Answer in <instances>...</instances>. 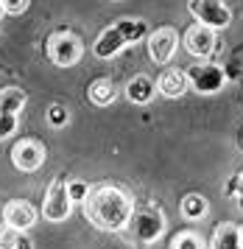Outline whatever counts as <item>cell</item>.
<instances>
[{
	"instance_id": "9a60e30c",
	"label": "cell",
	"mask_w": 243,
	"mask_h": 249,
	"mask_svg": "<svg viewBox=\"0 0 243 249\" xmlns=\"http://www.w3.org/2000/svg\"><path fill=\"white\" fill-rule=\"evenodd\" d=\"M115 95H118V87L112 79H95L89 84V101L98 107H109L115 101Z\"/></svg>"
},
{
	"instance_id": "7a4b0ae2",
	"label": "cell",
	"mask_w": 243,
	"mask_h": 249,
	"mask_svg": "<svg viewBox=\"0 0 243 249\" xmlns=\"http://www.w3.org/2000/svg\"><path fill=\"white\" fill-rule=\"evenodd\" d=\"M143 34H145L143 20H121V23H115L112 28H106V31L101 34V39L95 42V56H101V59L115 56V53H121L129 42H137Z\"/></svg>"
},
{
	"instance_id": "ac0fdd59",
	"label": "cell",
	"mask_w": 243,
	"mask_h": 249,
	"mask_svg": "<svg viewBox=\"0 0 243 249\" xmlns=\"http://www.w3.org/2000/svg\"><path fill=\"white\" fill-rule=\"evenodd\" d=\"M171 249H204V238L188 230V232H179V235H174Z\"/></svg>"
},
{
	"instance_id": "ba28073f",
	"label": "cell",
	"mask_w": 243,
	"mask_h": 249,
	"mask_svg": "<svg viewBox=\"0 0 243 249\" xmlns=\"http://www.w3.org/2000/svg\"><path fill=\"white\" fill-rule=\"evenodd\" d=\"M185 48H188L190 56L196 59H207L215 51V31H212L210 25H190L188 34H185Z\"/></svg>"
},
{
	"instance_id": "8fae6325",
	"label": "cell",
	"mask_w": 243,
	"mask_h": 249,
	"mask_svg": "<svg viewBox=\"0 0 243 249\" xmlns=\"http://www.w3.org/2000/svg\"><path fill=\"white\" fill-rule=\"evenodd\" d=\"M3 221L9 227H14V230H20V232H25V230L34 227V221H36V210L31 207V202L14 199V202H9L3 207Z\"/></svg>"
},
{
	"instance_id": "4316f807",
	"label": "cell",
	"mask_w": 243,
	"mask_h": 249,
	"mask_svg": "<svg viewBox=\"0 0 243 249\" xmlns=\"http://www.w3.org/2000/svg\"><path fill=\"white\" fill-rule=\"evenodd\" d=\"M241 249H243V227H241Z\"/></svg>"
},
{
	"instance_id": "44dd1931",
	"label": "cell",
	"mask_w": 243,
	"mask_h": 249,
	"mask_svg": "<svg viewBox=\"0 0 243 249\" xmlns=\"http://www.w3.org/2000/svg\"><path fill=\"white\" fill-rule=\"evenodd\" d=\"M17 129V115H0V140Z\"/></svg>"
},
{
	"instance_id": "2e32d148",
	"label": "cell",
	"mask_w": 243,
	"mask_h": 249,
	"mask_svg": "<svg viewBox=\"0 0 243 249\" xmlns=\"http://www.w3.org/2000/svg\"><path fill=\"white\" fill-rule=\"evenodd\" d=\"M25 92L17 90V87H9V90L0 92V115H17L25 107Z\"/></svg>"
},
{
	"instance_id": "8992f818",
	"label": "cell",
	"mask_w": 243,
	"mask_h": 249,
	"mask_svg": "<svg viewBox=\"0 0 243 249\" xmlns=\"http://www.w3.org/2000/svg\"><path fill=\"white\" fill-rule=\"evenodd\" d=\"M162 230H165V218H162V213L156 207H145L137 215H132V232L143 244L156 241V238L162 235Z\"/></svg>"
},
{
	"instance_id": "603a6c76",
	"label": "cell",
	"mask_w": 243,
	"mask_h": 249,
	"mask_svg": "<svg viewBox=\"0 0 243 249\" xmlns=\"http://www.w3.org/2000/svg\"><path fill=\"white\" fill-rule=\"evenodd\" d=\"M0 3H3L6 14H22L28 9V0H0Z\"/></svg>"
},
{
	"instance_id": "7402d4cb",
	"label": "cell",
	"mask_w": 243,
	"mask_h": 249,
	"mask_svg": "<svg viewBox=\"0 0 243 249\" xmlns=\"http://www.w3.org/2000/svg\"><path fill=\"white\" fill-rule=\"evenodd\" d=\"M48 121H51L53 126L67 124V109H65V107H59V104H53V107L48 109Z\"/></svg>"
},
{
	"instance_id": "e0dca14e",
	"label": "cell",
	"mask_w": 243,
	"mask_h": 249,
	"mask_svg": "<svg viewBox=\"0 0 243 249\" xmlns=\"http://www.w3.org/2000/svg\"><path fill=\"white\" fill-rule=\"evenodd\" d=\"M182 215L188 218V221H199L207 215V199L199 196V193H188L185 199H182Z\"/></svg>"
},
{
	"instance_id": "484cf974",
	"label": "cell",
	"mask_w": 243,
	"mask_h": 249,
	"mask_svg": "<svg viewBox=\"0 0 243 249\" xmlns=\"http://www.w3.org/2000/svg\"><path fill=\"white\" fill-rule=\"evenodd\" d=\"M3 14H6V9H3V3H0V17H3Z\"/></svg>"
},
{
	"instance_id": "5b68a950",
	"label": "cell",
	"mask_w": 243,
	"mask_h": 249,
	"mask_svg": "<svg viewBox=\"0 0 243 249\" xmlns=\"http://www.w3.org/2000/svg\"><path fill=\"white\" fill-rule=\"evenodd\" d=\"M188 9H190V14H193L201 25H210L212 31L226 28V25H229V20H232L229 9L224 6L221 0H190Z\"/></svg>"
},
{
	"instance_id": "9c48e42d",
	"label": "cell",
	"mask_w": 243,
	"mask_h": 249,
	"mask_svg": "<svg viewBox=\"0 0 243 249\" xmlns=\"http://www.w3.org/2000/svg\"><path fill=\"white\" fill-rule=\"evenodd\" d=\"M176 42H179V34L174 28H159L151 34L148 39V56L154 65H168L171 56L176 53Z\"/></svg>"
},
{
	"instance_id": "30bf717a",
	"label": "cell",
	"mask_w": 243,
	"mask_h": 249,
	"mask_svg": "<svg viewBox=\"0 0 243 249\" xmlns=\"http://www.w3.org/2000/svg\"><path fill=\"white\" fill-rule=\"evenodd\" d=\"M11 162L17 165L20 171H36L45 162V148L34 140H20L17 146L11 148Z\"/></svg>"
},
{
	"instance_id": "6da1fadb",
	"label": "cell",
	"mask_w": 243,
	"mask_h": 249,
	"mask_svg": "<svg viewBox=\"0 0 243 249\" xmlns=\"http://www.w3.org/2000/svg\"><path fill=\"white\" fill-rule=\"evenodd\" d=\"M84 215L89 224H95L98 230L106 232H118L132 221L134 215V202L132 196L115 185H101L95 191L87 193L84 199Z\"/></svg>"
},
{
	"instance_id": "52a82bcc",
	"label": "cell",
	"mask_w": 243,
	"mask_h": 249,
	"mask_svg": "<svg viewBox=\"0 0 243 249\" xmlns=\"http://www.w3.org/2000/svg\"><path fill=\"white\" fill-rule=\"evenodd\" d=\"M188 84L201 95H212L224 87V70L218 65H196L188 70Z\"/></svg>"
},
{
	"instance_id": "cb8c5ba5",
	"label": "cell",
	"mask_w": 243,
	"mask_h": 249,
	"mask_svg": "<svg viewBox=\"0 0 243 249\" xmlns=\"http://www.w3.org/2000/svg\"><path fill=\"white\" fill-rule=\"evenodd\" d=\"M235 191H238V196L243 202V174H238V179H235Z\"/></svg>"
},
{
	"instance_id": "5bb4252c",
	"label": "cell",
	"mask_w": 243,
	"mask_h": 249,
	"mask_svg": "<svg viewBox=\"0 0 243 249\" xmlns=\"http://www.w3.org/2000/svg\"><path fill=\"white\" fill-rule=\"evenodd\" d=\"M126 95L132 104H148L154 98V81L148 76H134L129 84H126Z\"/></svg>"
},
{
	"instance_id": "3957f363",
	"label": "cell",
	"mask_w": 243,
	"mask_h": 249,
	"mask_svg": "<svg viewBox=\"0 0 243 249\" xmlns=\"http://www.w3.org/2000/svg\"><path fill=\"white\" fill-rule=\"evenodd\" d=\"M84 53V45H81V39L76 34H70V31H56L51 39H48V56L53 65L59 68H73L78 65V59Z\"/></svg>"
},
{
	"instance_id": "277c9868",
	"label": "cell",
	"mask_w": 243,
	"mask_h": 249,
	"mask_svg": "<svg viewBox=\"0 0 243 249\" xmlns=\"http://www.w3.org/2000/svg\"><path fill=\"white\" fill-rule=\"evenodd\" d=\"M70 191H67V182L65 179H53L51 188L45 193V204H42V215L48 221H65L70 215Z\"/></svg>"
},
{
	"instance_id": "4fadbf2b",
	"label": "cell",
	"mask_w": 243,
	"mask_h": 249,
	"mask_svg": "<svg viewBox=\"0 0 243 249\" xmlns=\"http://www.w3.org/2000/svg\"><path fill=\"white\" fill-rule=\"evenodd\" d=\"M212 249H241V227L224 221L212 232Z\"/></svg>"
},
{
	"instance_id": "d4e9b609",
	"label": "cell",
	"mask_w": 243,
	"mask_h": 249,
	"mask_svg": "<svg viewBox=\"0 0 243 249\" xmlns=\"http://www.w3.org/2000/svg\"><path fill=\"white\" fill-rule=\"evenodd\" d=\"M34 244L28 241V238H20V244H17V249H31Z\"/></svg>"
},
{
	"instance_id": "7c38bea8",
	"label": "cell",
	"mask_w": 243,
	"mask_h": 249,
	"mask_svg": "<svg viewBox=\"0 0 243 249\" xmlns=\"http://www.w3.org/2000/svg\"><path fill=\"white\" fill-rule=\"evenodd\" d=\"M188 73H182V70H165L159 81H156V90L162 92L165 98H179L182 92L188 90Z\"/></svg>"
},
{
	"instance_id": "ffe728a7",
	"label": "cell",
	"mask_w": 243,
	"mask_h": 249,
	"mask_svg": "<svg viewBox=\"0 0 243 249\" xmlns=\"http://www.w3.org/2000/svg\"><path fill=\"white\" fill-rule=\"evenodd\" d=\"M67 191H70V199H73V202H81V204H84V199H87V193H89L84 182H70Z\"/></svg>"
},
{
	"instance_id": "d6986e66",
	"label": "cell",
	"mask_w": 243,
	"mask_h": 249,
	"mask_svg": "<svg viewBox=\"0 0 243 249\" xmlns=\"http://www.w3.org/2000/svg\"><path fill=\"white\" fill-rule=\"evenodd\" d=\"M20 230H14V227H0V249H17L20 244Z\"/></svg>"
}]
</instances>
